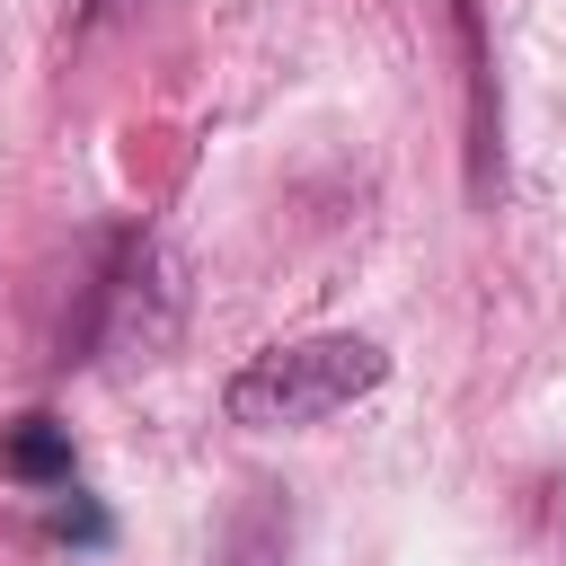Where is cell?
Here are the masks:
<instances>
[{
  "instance_id": "obj_5",
  "label": "cell",
  "mask_w": 566,
  "mask_h": 566,
  "mask_svg": "<svg viewBox=\"0 0 566 566\" xmlns=\"http://www.w3.org/2000/svg\"><path fill=\"white\" fill-rule=\"evenodd\" d=\"M44 531H53V539H71V548H106V531H115V522H106L88 495H71V504H53V513H44Z\"/></svg>"
},
{
  "instance_id": "obj_4",
  "label": "cell",
  "mask_w": 566,
  "mask_h": 566,
  "mask_svg": "<svg viewBox=\"0 0 566 566\" xmlns=\"http://www.w3.org/2000/svg\"><path fill=\"white\" fill-rule=\"evenodd\" d=\"M460 44H469V88H478V115H469V150H478V195L495 186V97H486V27H478V9L460 0Z\"/></svg>"
},
{
  "instance_id": "obj_2",
  "label": "cell",
  "mask_w": 566,
  "mask_h": 566,
  "mask_svg": "<svg viewBox=\"0 0 566 566\" xmlns=\"http://www.w3.org/2000/svg\"><path fill=\"white\" fill-rule=\"evenodd\" d=\"M212 566H292V495L283 486H239V504L212 531Z\"/></svg>"
},
{
  "instance_id": "obj_3",
  "label": "cell",
  "mask_w": 566,
  "mask_h": 566,
  "mask_svg": "<svg viewBox=\"0 0 566 566\" xmlns=\"http://www.w3.org/2000/svg\"><path fill=\"white\" fill-rule=\"evenodd\" d=\"M0 469L18 486H71V424H53V416L0 424Z\"/></svg>"
},
{
  "instance_id": "obj_1",
  "label": "cell",
  "mask_w": 566,
  "mask_h": 566,
  "mask_svg": "<svg viewBox=\"0 0 566 566\" xmlns=\"http://www.w3.org/2000/svg\"><path fill=\"white\" fill-rule=\"evenodd\" d=\"M389 380V354L371 336H292V345H265L230 371L221 407L230 424L248 433H301V424H327L345 416L354 398H371Z\"/></svg>"
}]
</instances>
